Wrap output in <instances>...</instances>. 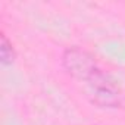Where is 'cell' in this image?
<instances>
[{
	"label": "cell",
	"mask_w": 125,
	"mask_h": 125,
	"mask_svg": "<svg viewBox=\"0 0 125 125\" xmlns=\"http://www.w3.org/2000/svg\"><path fill=\"white\" fill-rule=\"evenodd\" d=\"M87 93L90 100L100 107H118L122 97L118 81L102 69L87 81Z\"/></svg>",
	"instance_id": "1"
},
{
	"label": "cell",
	"mask_w": 125,
	"mask_h": 125,
	"mask_svg": "<svg viewBox=\"0 0 125 125\" xmlns=\"http://www.w3.org/2000/svg\"><path fill=\"white\" fill-rule=\"evenodd\" d=\"M62 66L69 77L85 83L100 69L96 56L80 46H71L63 50Z\"/></svg>",
	"instance_id": "2"
},
{
	"label": "cell",
	"mask_w": 125,
	"mask_h": 125,
	"mask_svg": "<svg viewBox=\"0 0 125 125\" xmlns=\"http://www.w3.org/2000/svg\"><path fill=\"white\" fill-rule=\"evenodd\" d=\"M16 60V52L12 41L8 38L5 32L0 34V62L3 66H10Z\"/></svg>",
	"instance_id": "3"
}]
</instances>
